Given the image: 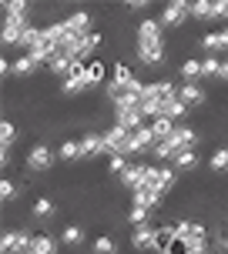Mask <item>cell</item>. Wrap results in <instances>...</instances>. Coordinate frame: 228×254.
Returning <instances> with one entry per match:
<instances>
[{
    "label": "cell",
    "mask_w": 228,
    "mask_h": 254,
    "mask_svg": "<svg viewBox=\"0 0 228 254\" xmlns=\"http://www.w3.org/2000/svg\"><path fill=\"white\" fill-rule=\"evenodd\" d=\"M175 234L191 244V254H208V228L205 224H198V221H178Z\"/></svg>",
    "instance_id": "cell-2"
},
{
    "label": "cell",
    "mask_w": 228,
    "mask_h": 254,
    "mask_svg": "<svg viewBox=\"0 0 228 254\" xmlns=\"http://www.w3.org/2000/svg\"><path fill=\"white\" fill-rule=\"evenodd\" d=\"M104 147H108V157H131V130L111 124L104 130Z\"/></svg>",
    "instance_id": "cell-3"
},
{
    "label": "cell",
    "mask_w": 228,
    "mask_h": 254,
    "mask_svg": "<svg viewBox=\"0 0 228 254\" xmlns=\"http://www.w3.org/2000/svg\"><path fill=\"white\" fill-rule=\"evenodd\" d=\"M111 80H114V84H134L138 77H134V70H131L124 61H114L111 64Z\"/></svg>",
    "instance_id": "cell-25"
},
{
    "label": "cell",
    "mask_w": 228,
    "mask_h": 254,
    "mask_svg": "<svg viewBox=\"0 0 228 254\" xmlns=\"http://www.w3.org/2000/svg\"><path fill=\"white\" fill-rule=\"evenodd\" d=\"M191 17V0H168L165 7H161V24L165 27H181L185 20Z\"/></svg>",
    "instance_id": "cell-7"
},
{
    "label": "cell",
    "mask_w": 228,
    "mask_h": 254,
    "mask_svg": "<svg viewBox=\"0 0 228 254\" xmlns=\"http://www.w3.org/2000/svg\"><path fill=\"white\" fill-rule=\"evenodd\" d=\"M30 241H34V234L24 231V228L3 231V238H0V254H27L30 251Z\"/></svg>",
    "instance_id": "cell-6"
},
{
    "label": "cell",
    "mask_w": 228,
    "mask_h": 254,
    "mask_svg": "<svg viewBox=\"0 0 228 254\" xmlns=\"http://www.w3.org/2000/svg\"><path fill=\"white\" fill-rule=\"evenodd\" d=\"M178 97H181L185 107H202V104L208 101V94H205L202 84H181V87H178Z\"/></svg>",
    "instance_id": "cell-16"
},
{
    "label": "cell",
    "mask_w": 228,
    "mask_h": 254,
    "mask_svg": "<svg viewBox=\"0 0 228 254\" xmlns=\"http://www.w3.org/2000/svg\"><path fill=\"white\" fill-rule=\"evenodd\" d=\"M61 244H67V248H81V244H84V228H81V224H64Z\"/></svg>",
    "instance_id": "cell-22"
},
{
    "label": "cell",
    "mask_w": 228,
    "mask_h": 254,
    "mask_svg": "<svg viewBox=\"0 0 228 254\" xmlns=\"http://www.w3.org/2000/svg\"><path fill=\"white\" fill-rule=\"evenodd\" d=\"M198 47H202V51H208L212 57L225 54V51H228V27H222V30H212V34H202V37H198Z\"/></svg>",
    "instance_id": "cell-12"
},
{
    "label": "cell",
    "mask_w": 228,
    "mask_h": 254,
    "mask_svg": "<svg viewBox=\"0 0 228 254\" xmlns=\"http://www.w3.org/2000/svg\"><path fill=\"white\" fill-rule=\"evenodd\" d=\"M27 13H30L27 0H3L0 3V17H27Z\"/></svg>",
    "instance_id": "cell-23"
},
{
    "label": "cell",
    "mask_w": 228,
    "mask_h": 254,
    "mask_svg": "<svg viewBox=\"0 0 228 254\" xmlns=\"http://www.w3.org/2000/svg\"><path fill=\"white\" fill-rule=\"evenodd\" d=\"M64 20H67V27H71L74 37H88V34H94V17H91L88 10H74V13H67Z\"/></svg>",
    "instance_id": "cell-14"
},
{
    "label": "cell",
    "mask_w": 228,
    "mask_h": 254,
    "mask_svg": "<svg viewBox=\"0 0 228 254\" xmlns=\"http://www.w3.org/2000/svg\"><path fill=\"white\" fill-rule=\"evenodd\" d=\"M84 67H88V77H91V84H94V87L108 80V64H104L101 57H94V61H88Z\"/></svg>",
    "instance_id": "cell-26"
},
{
    "label": "cell",
    "mask_w": 228,
    "mask_h": 254,
    "mask_svg": "<svg viewBox=\"0 0 228 254\" xmlns=\"http://www.w3.org/2000/svg\"><path fill=\"white\" fill-rule=\"evenodd\" d=\"M131 197V207H144V211H154L158 204H161V190H154V188H138L134 194H127Z\"/></svg>",
    "instance_id": "cell-15"
},
{
    "label": "cell",
    "mask_w": 228,
    "mask_h": 254,
    "mask_svg": "<svg viewBox=\"0 0 228 254\" xmlns=\"http://www.w3.org/2000/svg\"><path fill=\"white\" fill-rule=\"evenodd\" d=\"M222 7H225V0H191V17L195 20H222Z\"/></svg>",
    "instance_id": "cell-10"
},
{
    "label": "cell",
    "mask_w": 228,
    "mask_h": 254,
    "mask_svg": "<svg viewBox=\"0 0 228 254\" xmlns=\"http://www.w3.org/2000/svg\"><path fill=\"white\" fill-rule=\"evenodd\" d=\"M91 254H117V241H114L111 234H94Z\"/></svg>",
    "instance_id": "cell-24"
},
{
    "label": "cell",
    "mask_w": 228,
    "mask_h": 254,
    "mask_svg": "<svg viewBox=\"0 0 228 254\" xmlns=\"http://www.w3.org/2000/svg\"><path fill=\"white\" fill-rule=\"evenodd\" d=\"M124 221L131 224V231H134V228H144V224H151V211H144V207H131Z\"/></svg>",
    "instance_id": "cell-33"
},
{
    "label": "cell",
    "mask_w": 228,
    "mask_h": 254,
    "mask_svg": "<svg viewBox=\"0 0 228 254\" xmlns=\"http://www.w3.org/2000/svg\"><path fill=\"white\" fill-rule=\"evenodd\" d=\"M127 167H131V157H108V171H111L114 178H121Z\"/></svg>",
    "instance_id": "cell-35"
},
{
    "label": "cell",
    "mask_w": 228,
    "mask_h": 254,
    "mask_svg": "<svg viewBox=\"0 0 228 254\" xmlns=\"http://www.w3.org/2000/svg\"><path fill=\"white\" fill-rule=\"evenodd\" d=\"M81 161H94L98 154H108L104 147V130H88V134H81Z\"/></svg>",
    "instance_id": "cell-9"
},
{
    "label": "cell",
    "mask_w": 228,
    "mask_h": 254,
    "mask_svg": "<svg viewBox=\"0 0 228 254\" xmlns=\"http://www.w3.org/2000/svg\"><path fill=\"white\" fill-rule=\"evenodd\" d=\"M13 140H20L17 127H13V121H0V147L13 151Z\"/></svg>",
    "instance_id": "cell-30"
},
{
    "label": "cell",
    "mask_w": 228,
    "mask_h": 254,
    "mask_svg": "<svg viewBox=\"0 0 228 254\" xmlns=\"http://www.w3.org/2000/svg\"><path fill=\"white\" fill-rule=\"evenodd\" d=\"M175 244V224H161L154 228V254H168Z\"/></svg>",
    "instance_id": "cell-19"
},
{
    "label": "cell",
    "mask_w": 228,
    "mask_h": 254,
    "mask_svg": "<svg viewBox=\"0 0 228 254\" xmlns=\"http://www.w3.org/2000/svg\"><path fill=\"white\" fill-rule=\"evenodd\" d=\"M178 74H181V84H198V80L205 77L202 57H188V61L181 64V70H178Z\"/></svg>",
    "instance_id": "cell-20"
},
{
    "label": "cell",
    "mask_w": 228,
    "mask_h": 254,
    "mask_svg": "<svg viewBox=\"0 0 228 254\" xmlns=\"http://www.w3.org/2000/svg\"><path fill=\"white\" fill-rule=\"evenodd\" d=\"M168 140H171V147L181 154V151H198V140H202V137H198V130H195V127L178 124V130H175Z\"/></svg>",
    "instance_id": "cell-11"
},
{
    "label": "cell",
    "mask_w": 228,
    "mask_h": 254,
    "mask_svg": "<svg viewBox=\"0 0 228 254\" xmlns=\"http://www.w3.org/2000/svg\"><path fill=\"white\" fill-rule=\"evenodd\" d=\"M222 20H225V27H228V0H225V7H222Z\"/></svg>",
    "instance_id": "cell-39"
},
{
    "label": "cell",
    "mask_w": 228,
    "mask_h": 254,
    "mask_svg": "<svg viewBox=\"0 0 228 254\" xmlns=\"http://www.w3.org/2000/svg\"><path fill=\"white\" fill-rule=\"evenodd\" d=\"M54 211H57V207H54V201H51V197H44V194L30 204V217H34V221H44V217H51Z\"/></svg>",
    "instance_id": "cell-28"
},
{
    "label": "cell",
    "mask_w": 228,
    "mask_h": 254,
    "mask_svg": "<svg viewBox=\"0 0 228 254\" xmlns=\"http://www.w3.org/2000/svg\"><path fill=\"white\" fill-rule=\"evenodd\" d=\"M178 171V174H188V171H195L198 167V151H181L175 157V164H171Z\"/></svg>",
    "instance_id": "cell-27"
},
{
    "label": "cell",
    "mask_w": 228,
    "mask_h": 254,
    "mask_svg": "<svg viewBox=\"0 0 228 254\" xmlns=\"http://www.w3.org/2000/svg\"><path fill=\"white\" fill-rule=\"evenodd\" d=\"M57 157H61L64 164H77V161H81V140L77 137H64L61 147H57Z\"/></svg>",
    "instance_id": "cell-21"
},
{
    "label": "cell",
    "mask_w": 228,
    "mask_h": 254,
    "mask_svg": "<svg viewBox=\"0 0 228 254\" xmlns=\"http://www.w3.org/2000/svg\"><path fill=\"white\" fill-rule=\"evenodd\" d=\"M88 90H94V84H91V77H88V67L77 64L74 74L61 80V94L64 97H77V94H88Z\"/></svg>",
    "instance_id": "cell-5"
},
{
    "label": "cell",
    "mask_w": 228,
    "mask_h": 254,
    "mask_svg": "<svg viewBox=\"0 0 228 254\" xmlns=\"http://www.w3.org/2000/svg\"><path fill=\"white\" fill-rule=\"evenodd\" d=\"M134 51L138 61L148 67H161L165 64V24L158 17H144L134 34Z\"/></svg>",
    "instance_id": "cell-1"
},
{
    "label": "cell",
    "mask_w": 228,
    "mask_h": 254,
    "mask_svg": "<svg viewBox=\"0 0 228 254\" xmlns=\"http://www.w3.org/2000/svg\"><path fill=\"white\" fill-rule=\"evenodd\" d=\"M144 121H148V117L141 114V111H134V107H117V111H114V124L124 127V130H131V134H134V130H141V127H144Z\"/></svg>",
    "instance_id": "cell-13"
},
{
    "label": "cell",
    "mask_w": 228,
    "mask_h": 254,
    "mask_svg": "<svg viewBox=\"0 0 228 254\" xmlns=\"http://www.w3.org/2000/svg\"><path fill=\"white\" fill-rule=\"evenodd\" d=\"M208 171H212V174H228V147H218V151L212 154Z\"/></svg>",
    "instance_id": "cell-32"
},
{
    "label": "cell",
    "mask_w": 228,
    "mask_h": 254,
    "mask_svg": "<svg viewBox=\"0 0 228 254\" xmlns=\"http://www.w3.org/2000/svg\"><path fill=\"white\" fill-rule=\"evenodd\" d=\"M17 194H20V190H17V184H13V181H7V178L0 181V201H3V204H10Z\"/></svg>",
    "instance_id": "cell-36"
},
{
    "label": "cell",
    "mask_w": 228,
    "mask_h": 254,
    "mask_svg": "<svg viewBox=\"0 0 228 254\" xmlns=\"http://www.w3.org/2000/svg\"><path fill=\"white\" fill-rule=\"evenodd\" d=\"M61 251V238H51V234H34V241H30V251L27 254H57Z\"/></svg>",
    "instance_id": "cell-17"
},
{
    "label": "cell",
    "mask_w": 228,
    "mask_h": 254,
    "mask_svg": "<svg viewBox=\"0 0 228 254\" xmlns=\"http://www.w3.org/2000/svg\"><path fill=\"white\" fill-rule=\"evenodd\" d=\"M202 70H205V77H215L218 80V74H222V57H202Z\"/></svg>",
    "instance_id": "cell-34"
},
{
    "label": "cell",
    "mask_w": 228,
    "mask_h": 254,
    "mask_svg": "<svg viewBox=\"0 0 228 254\" xmlns=\"http://www.w3.org/2000/svg\"><path fill=\"white\" fill-rule=\"evenodd\" d=\"M131 248H134V251H154V228L151 224L131 231Z\"/></svg>",
    "instance_id": "cell-18"
},
{
    "label": "cell",
    "mask_w": 228,
    "mask_h": 254,
    "mask_svg": "<svg viewBox=\"0 0 228 254\" xmlns=\"http://www.w3.org/2000/svg\"><path fill=\"white\" fill-rule=\"evenodd\" d=\"M218 80H222V84H228V57L222 61V74H218Z\"/></svg>",
    "instance_id": "cell-38"
},
{
    "label": "cell",
    "mask_w": 228,
    "mask_h": 254,
    "mask_svg": "<svg viewBox=\"0 0 228 254\" xmlns=\"http://www.w3.org/2000/svg\"><path fill=\"white\" fill-rule=\"evenodd\" d=\"M151 130H154V137H158V140H168L178 130V124H175V121H168V117H154V121H151Z\"/></svg>",
    "instance_id": "cell-29"
},
{
    "label": "cell",
    "mask_w": 228,
    "mask_h": 254,
    "mask_svg": "<svg viewBox=\"0 0 228 254\" xmlns=\"http://www.w3.org/2000/svg\"><path fill=\"white\" fill-rule=\"evenodd\" d=\"M47 67H51V74H57V77L64 80V77H71V74H74V67H77V64L71 61V57H54V61L47 64Z\"/></svg>",
    "instance_id": "cell-31"
},
{
    "label": "cell",
    "mask_w": 228,
    "mask_h": 254,
    "mask_svg": "<svg viewBox=\"0 0 228 254\" xmlns=\"http://www.w3.org/2000/svg\"><path fill=\"white\" fill-rule=\"evenodd\" d=\"M54 157H57V154H54L44 140H37V144L27 151V167H30V171H37V174H40V171H51V167H54Z\"/></svg>",
    "instance_id": "cell-8"
},
{
    "label": "cell",
    "mask_w": 228,
    "mask_h": 254,
    "mask_svg": "<svg viewBox=\"0 0 228 254\" xmlns=\"http://www.w3.org/2000/svg\"><path fill=\"white\" fill-rule=\"evenodd\" d=\"M27 27H30V17H3V24H0V44L3 47H20V40H24Z\"/></svg>",
    "instance_id": "cell-4"
},
{
    "label": "cell",
    "mask_w": 228,
    "mask_h": 254,
    "mask_svg": "<svg viewBox=\"0 0 228 254\" xmlns=\"http://www.w3.org/2000/svg\"><path fill=\"white\" fill-rule=\"evenodd\" d=\"M127 10H148V0H127Z\"/></svg>",
    "instance_id": "cell-37"
}]
</instances>
